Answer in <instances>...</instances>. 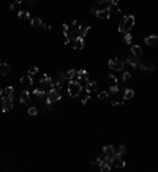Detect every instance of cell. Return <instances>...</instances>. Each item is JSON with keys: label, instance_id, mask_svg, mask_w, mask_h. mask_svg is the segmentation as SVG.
I'll list each match as a JSON object with an SVG mask.
<instances>
[{"label": "cell", "instance_id": "1", "mask_svg": "<svg viewBox=\"0 0 158 172\" xmlns=\"http://www.w3.org/2000/svg\"><path fill=\"white\" fill-rule=\"evenodd\" d=\"M133 25H134V16H123L120 24H119V32L125 35L133 29Z\"/></svg>", "mask_w": 158, "mask_h": 172}, {"label": "cell", "instance_id": "2", "mask_svg": "<svg viewBox=\"0 0 158 172\" xmlns=\"http://www.w3.org/2000/svg\"><path fill=\"white\" fill-rule=\"evenodd\" d=\"M68 95L71 98H76L81 95V92H82V85H81V82L79 81H70L68 82Z\"/></svg>", "mask_w": 158, "mask_h": 172}, {"label": "cell", "instance_id": "3", "mask_svg": "<svg viewBox=\"0 0 158 172\" xmlns=\"http://www.w3.org/2000/svg\"><path fill=\"white\" fill-rule=\"evenodd\" d=\"M109 68L112 71H123V68H125V60H122V58H117V57H114V58H111L109 60Z\"/></svg>", "mask_w": 158, "mask_h": 172}, {"label": "cell", "instance_id": "4", "mask_svg": "<svg viewBox=\"0 0 158 172\" xmlns=\"http://www.w3.org/2000/svg\"><path fill=\"white\" fill-rule=\"evenodd\" d=\"M60 98H62V95L58 93L57 90H54V88H51V90L46 93V100H48V104H54L55 101H60Z\"/></svg>", "mask_w": 158, "mask_h": 172}, {"label": "cell", "instance_id": "5", "mask_svg": "<svg viewBox=\"0 0 158 172\" xmlns=\"http://www.w3.org/2000/svg\"><path fill=\"white\" fill-rule=\"evenodd\" d=\"M103 153H104V159L111 163L114 159V156H116V149H114L112 145H104V147H103Z\"/></svg>", "mask_w": 158, "mask_h": 172}, {"label": "cell", "instance_id": "6", "mask_svg": "<svg viewBox=\"0 0 158 172\" xmlns=\"http://www.w3.org/2000/svg\"><path fill=\"white\" fill-rule=\"evenodd\" d=\"M40 85H41V88H48V90H51V88L54 87V81H52L48 74H44L41 78V81H40Z\"/></svg>", "mask_w": 158, "mask_h": 172}, {"label": "cell", "instance_id": "7", "mask_svg": "<svg viewBox=\"0 0 158 172\" xmlns=\"http://www.w3.org/2000/svg\"><path fill=\"white\" fill-rule=\"evenodd\" d=\"M13 109V98L3 96V101H2V112H10Z\"/></svg>", "mask_w": 158, "mask_h": 172}, {"label": "cell", "instance_id": "8", "mask_svg": "<svg viewBox=\"0 0 158 172\" xmlns=\"http://www.w3.org/2000/svg\"><path fill=\"white\" fill-rule=\"evenodd\" d=\"M111 166L116 167V169H123L125 167V159L122 158V156L116 155V156H114V159L111 161Z\"/></svg>", "mask_w": 158, "mask_h": 172}, {"label": "cell", "instance_id": "9", "mask_svg": "<svg viewBox=\"0 0 158 172\" xmlns=\"http://www.w3.org/2000/svg\"><path fill=\"white\" fill-rule=\"evenodd\" d=\"M125 63L131 65V66H133V68H137V66H139V63H141V62H139V57H137V55H134V54H130V55H128V58H127V60H125Z\"/></svg>", "mask_w": 158, "mask_h": 172}, {"label": "cell", "instance_id": "10", "mask_svg": "<svg viewBox=\"0 0 158 172\" xmlns=\"http://www.w3.org/2000/svg\"><path fill=\"white\" fill-rule=\"evenodd\" d=\"M32 84H33V81H32V76L30 74H25V76H22L21 78V85H22V88H30L32 87Z\"/></svg>", "mask_w": 158, "mask_h": 172}, {"label": "cell", "instance_id": "11", "mask_svg": "<svg viewBox=\"0 0 158 172\" xmlns=\"http://www.w3.org/2000/svg\"><path fill=\"white\" fill-rule=\"evenodd\" d=\"M86 90H87V93H95V92H98V84L95 81H87Z\"/></svg>", "mask_w": 158, "mask_h": 172}, {"label": "cell", "instance_id": "12", "mask_svg": "<svg viewBox=\"0 0 158 172\" xmlns=\"http://www.w3.org/2000/svg\"><path fill=\"white\" fill-rule=\"evenodd\" d=\"M71 43H73V47H74L76 51H81V49L84 47V38L82 37H76Z\"/></svg>", "mask_w": 158, "mask_h": 172}, {"label": "cell", "instance_id": "13", "mask_svg": "<svg viewBox=\"0 0 158 172\" xmlns=\"http://www.w3.org/2000/svg\"><path fill=\"white\" fill-rule=\"evenodd\" d=\"M144 41L147 46H158V35H149Z\"/></svg>", "mask_w": 158, "mask_h": 172}, {"label": "cell", "instance_id": "14", "mask_svg": "<svg viewBox=\"0 0 158 172\" xmlns=\"http://www.w3.org/2000/svg\"><path fill=\"white\" fill-rule=\"evenodd\" d=\"M76 78H78V81H90L89 74H87V71L86 70H79L78 73H76Z\"/></svg>", "mask_w": 158, "mask_h": 172}, {"label": "cell", "instance_id": "15", "mask_svg": "<svg viewBox=\"0 0 158 172\" xmlns=\"http://www.w3.org/2000/svg\"><path fill=\"white\" fill-rule=\"evenodd\" d=\"M17 17H19V21H22V22H30L32 21L30 13H27V11H19V13H17Z\"/></svg>", "mask_w": 158, "mask_h": 172}, {"label": "cell", "instance_id": "16", "mask_svg": "<svg viewBox=\"0 0 158 172\" xmlns=\"http://www.w3.org/2000/svg\"><path fill=\"white\" fill-rule=\"evenodd\" d=\"M98 166H100V171H101V172H109L111 169H112L111 163H109V161H106V159H103V161H101Z\"/></svg>", "mask_w": 158, "mask_h": 172}, {"label": "cell", "instance_id": "17", "mask_svg": "<svg viewBox=\"0 0 158 172\" xmlns=\"http://www.w3.org/2000/svg\"><path fill=\"white\" fill-rule=\"evenodd\" d=\"M96 17H98V19H109L111 13H109V10H98Z\"/></svg>", "mask_w": 158, "mask_h": 172}, {"label": "cell", "instance_id": "18", "mask_svg": "<svg viewBox=\"0 0 158 172\" xmlns=\"http://www.w3.org/2000/svg\"><path fill=\"white\" fill-rule=\"evenodd\" d=\"M11 71V66L8 63H0V76H7Z\"/></svg>", "mask_w": 158, "mask_h": 172}, {"label": "cell", "instance_id": "19", "mask_svg": "<svg viewBox=\"0 0 158 172\" xmlns=\"http://www.w3.org/2000/svg\"><path fill=\"white\" fill-rule=\"evenodd\" d=\"M137 68H141L142 71H155V63H150V62L149 63H141Z\"/></svg>", "mask_w": 158, "mask_h": 172}, {"label": "cell", "instance_id": "20", "mask_svg": "<svg viewBox=\"0 0 158 172\" xmlns=\"http://www.w3.org/2000/svg\"><path fill=\"white\" fill-rule=\"evenodd\" d=\"M133 98H134V90L127 88V90L123 92V101H130V100H133Z\"/></svg>", "mask_w": 158, "mask_h": 172}, {"label": "cell", "instance_id": "21", "mask_svg": "<svg viewBox=\"0 0 158 172\" xmlns=\"http://www.w3.org/2000/svg\"><path fill=\"white\" fill-rule=\"evenodd\" d=\"M19 100H21L22 104H27V103L30 101V93H29L27 90H24V92L21 93V96H19Z\"/></svg>", "mask_w": 158, "mask_h": 172}, {"label": "cell", "instance_id": "22", "mask_svg": "<svg viewBox=\"0 0 158 172\" xmlns=\"http://www.w3.org/2000/svg\"><path fill=\"white\" fill-rule=\"evenodd\" d=\"M13 95H14V87H11V85H8L7 88H3V96L13 98Z\"/></svg>", "mask_w": 158, "mask_h": 172}, {"label": "cell", "instance_id": "23", "mask_svg": "<svg viewBox=\"0 0 158 172\" xmlns=\"http://www.w3.org/2000/svg\"><path fill=\"white\" fill-rule=\"evenodd\" d=\"M76 73H78V71L76 70H68L66 71V81H74V78H76Z\"/></svg>", "mask_w": 158, "mask_h": 172}, {"label": "cell", "instance_id": "24", "mask_svg": "<svg viewBox=\"0 0 158 172\" xmlns=\"http://www.w3.org/2000/svg\"><path fill=\"white\" fill-rule=\"evenodd\" d=\"M131 54L137 55V57H141V54H142V49H141V46H137V44H134V46L131 47Z\"/></svg>", "mask_w": 158, "mask_h": 172}, {"label": "cell", "instance_id": "25", "mask_svg": "<svg viewBox=\"0 0 158 172\" xmlns=\"http://www.w3.org/2000/svg\"><path fill=\"white\" fill-rule=\"evenodd\" d=\"M30 24L33 25V27H40V25H43V21L40 19V17H32Z\"/></svg>", "mask_w": 158, "mask_h": 172}, {"label": "cell", "instance_id": "26", "mask_svg": "<svg viewBox=\"0 0 158 172\" xmlns=\"http://www.w3.org/2000/svg\"><path fill=\"white\" fill-rule=\"evenodd\" d=\"M125 152H127V147H125V145L122 144V145H119V149L116 150V155H119V156H123V155H125Z\"/></svg>", "mask_w": 158, "mask_h": 172}, {"label": "cell", "instance_id": "27", "mask_svg": "<svg viewBox=\"0 0 158 172\" xmlns=\"http://www.w3.org/2000/svg\"><path fill=\"white\" fill-rule=\"evenodd\" d=\"M33 95H35V96H37V98H43V96H44V88H35V90H33Z\"/></svg>", "mask_w": 158, "mask_h": 172}, {"label": "cell", "instance_id": "28", "mask_svg": "<svg viewBox=\"0 0 158 172\" xmlns=\"http://www.w3.org/2000/svg\"><path fill=\"white\" fill-rule=\"evenodd\" d=\"M123 41H125L127 44H131V43H133V37H131V33H130V32L123 35Z\"/></svg>", "mask_w": 158, "mask_h": 172}, {"label": "cell", "instance_id": "29", "mask_svg": "<svg viewBox=\"0 0 158 172\" xmlns=\"http://www.w3.org/2000/svg\"><path fill=\"white\" fill-rule=\"evenodd\" d=\"M119 90H120V88H119V85H111L109 87V95H116V93H119Z\"/></svg>", "mask_w": 158, "mask_h": 172}, {"label": "cell", "instance_id": "30", "mask_svg": "<svg viewBox=\"0 0 158 172\" xmlns=\"http://www.w3.org/2000/svg\"><path fill=\"white\" fill-rule=\"evenodd\" d=\"M131 79V74L128 73V71H123V74H122V81L123 82H128Z\"/></svg>", "mask_w": 158, "mask_h": 172}, {"label": "cell", "instance_id": "31", "mask_svg": "<svg viewBox=\"0 0 158 172\" xmlns=\"http://www.w3.org/2000/svg\"><path fill=\"white\" fill-rule=\"evenodd\" d=\"M108 10H109L111 14H112V13H120V10H119V7H117V5H111Z\"/></svg>", "mask_w": 158, "mask_h": 172}, {"label": "cell", "instance_id": "32", "mask_svg": "<svg viewBox=\"0 0 158 172\" xmlns=\"http://www.w3.org/2000/svg\"><path fill=\"white\" fill-rule=\"evenodd\" d=\"M52 88H54V90H57L58 93H60V92H62V82H60V81L54 82V87H52Z\"/></svg>", "mask_w": 158, "mask_h": 172}, {"label": "cell", "instance_id": "33", "mask_svg": "<svg viewBox=\"0 0 158 172\" xmlns=\"http://www.w3.org/2000/svg\"><path fill=\"white\" fill-rule=\"evenodd\" d=\"M27 114L32 115V117H35V115H38V109H37V108H29Z\"/></svg>", "mask_w": 158, "mask_h": 172}, {"label": "cell", "instance_id": "34", "mask_svg": "<svg viewBox=\"0 0 158 172\" xmlns=\"http://www.w3.org/2000/svg\"><path fill=\"white\" fill-rule=\"evenodd\" d=\"M90 30V27H89V25H82V29H81V37H86V35H87V32H89Z\"/></svg>", "mask_w": 158, "mask_h": 172}, {"label": "cell", "instance_id": "35", "mask_svg": "<svg viewBox=\"0 0 158 172\" xmlns=\"http://www.w3.org/2000/svg\"><path fill=\"white\" fill-rule=\"evenodd\" d=\"M108 81H109L111 85H116V84H117V79H116V76H114V74H109V76H108Z\"/></svg>", "mask_w": 158, "mask_h": 172}, {"label": "cell", "instance_id": "36", "mask_svg": "<svg viewBox=\"0 0 158 172\" xmlns=\"http://www.w3.org/2000/svg\"><path fill=\"white\" fill-rule=\"evenodd\" d=\"M108 96H109V92H100V93H98V98H100V100H106Z\"/></svg>", "mask_w": 158, "mask_h": 172}, {"label": "cell", "instance_id": "37", "mask_svg": "<svg viewBox=\"0 0 158 172\" xmlns=\"http://www.w3.org/2000/svg\"><path fill=\"white\" fill-rule=\"evenodd\" d=\"M58 81H60V82L66 81V73H63V71H60V73H58Z\"/></svg>", "mask_w": 158, "mask_h": 172}, {"label": "cell", "instance_id": "38", "mask_svg": "<svg viewBox=\"0 0 158 172\" xmlns=\"http://www.w3.org/2000/svg\"><path fill=\"white\" fill-rule=\"evenodd\" d=\"M37 73H38V68L37 66H32L30 70H29V74H30V76L32 74H37Z\"/></svg>", "mask_w": 158, "mask_h": 172}, {"label": "cell", "instance_id": "39", "mask_svg": "<svg viewBox=\"0 0 158 172\" xmlns=\"http://www.w3.org/2000/svg\"><path fill=\"white\" fill-rule=\"evenodd\" d=\"M89 101H90V93L87 95L86 98H82V101H81V103H82V106H86V104H87V103H89Z\"/></svg>", "mask_w": 158, "mask_h": 172}, {"label": "cell", "instance_id": "40", "mask_svg": "<svg viewBox=\"0 0 158 172\" xmlns=\"http://www.w3.org/2000/svg\"><path fill=\"white\" fill-rule=\"evenodd\" d=\"M123 101H117V100H114V101H111V104L112 106H119V104H122Z\"/></svg>", "mask_w": 158, "mask_h": 172}, {"label": "cell", "instance_id": "41", "mask_svg": "<svg viewBox=\"0 0 158 172\" xmlns=\"http://www.w3.org/2000/svg\"><path fill=\"white\" fill-rule=\"evenodd\" d=\"M90 13L96 14V13H98V8H96V7H92V8H90Z\"/></svg>", "mask_w": 158, "mask_h": 172}, {"label": "cell", "instance_id": "42", "mask_svg": "<svg viewBox=\"0 0 158 172\" xmlns=\"http://www.w3.org/2000/svg\"><path fill=\"white\" fill-rule=\"evenodd\" d=\"M10 10H11V11L16 10V3H11V5H10Z\"/></svg>", "mask_w": 158, "mask_h": 172}, {"label": "cell", "instance_id": "43", "mask_svg": "<svg viewBox=\"0 0 158 172\" xmlns=\"http://www.w3.org/2000/svg\"><path fill=\"white\" fill-rule=\"evenodd\" d=\"M43 27H44L46 30H51V25H48V24H44V22H43Z\"/></svg>", "mask_w": 158, "mask_h": 172}, {"label": "cell", "instance_id": "44", "mask_svg": "<svg viewBox=\"0 0 158 172\" xmlns=\"http://www.w3.org/2000/svg\"><path fill=\"white\" fill-rule=\"evenodd\" d=\"M22 2H24V0H13V3H16V5L17 3H22Z\"/></svg>", "mask_w": 158, "mask_h": 172}, {"label": "cell", "instance_id": "45", "mask_svg": "<svg viewBox=\"0 0 158 172\" xmlns=\"http://www.w3.org/2000/svg\"><path fill=\"white\" fill-rule=\"evenodd\" d=\"M0 98H3V90L0 88Z\"/></svg>", "mask_w": 158, "mask_h": 172}, {"label": "cell", "instance_id": "46", "mask_svg": "<svg viewBox=\"0 0 158 172\" xmlns=\"http://www.w3.org/2000/svg\"><path fill=\"white\" fill-rule=\"evenodd\" d=\"M95 2H96V3H98V5H100L101 2H104V0H95Z\"/></svg>", "mask_w": 158, "mask_h": 172}, {"label": "cell", "instance_id": "47", "mask_svg": "<svg viewBox=\"0 0 158 172\" xmlns=\"http://www.w3.org/2000/svg\"><path fill=\"white\" fill-rule=\"evenodd\" d=\"M112 3H116V5H117V3H119V0H112Z\"/></svg>", "mask_w": 158, "mask_h": 172}, {"label": "cell", "instance_id": "48", "mask_svg": "<svg viewBox=\"0 0 158 172\" xmlns=\"http://www.w3.org/2000/svg\"><path fill=\"white\" fill-rule=\"evenodd\" d=\"M27 2H29V3H32V2H33V0H27Z\"/></svg>", "mask_w": 158, "mask_h": 172}, {"label": "cell", "instance_id": "49", "mask_svg": "<svg viewBox=\"0 0 158 172\" xmlns=\"http://www.w3.org/2000/svg\"><path fill=\"white\" fill-rule=\"evenodd\" d=\"M0 63H2V62H0Z\"/></svg>", "mask_w": 158, "mask_h": 172}]
</instances>
